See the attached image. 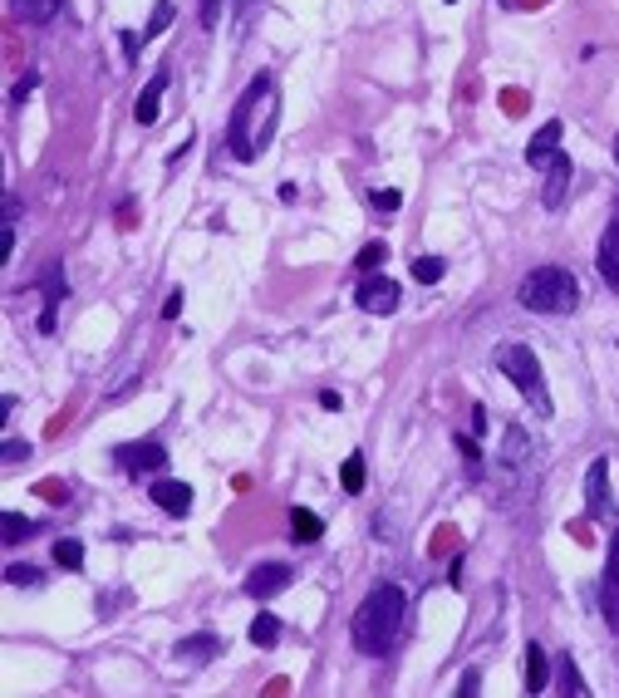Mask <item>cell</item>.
Listing matches in <instances>:
<instances>
[{
	"mask_svg": "<svg viewBox=\"0 0 619 698\" xmlns=\"http://www.w3.org/2000/svg\"><path fill=\"white\" fill-rule=\"evenodd\" d=\"M271 138H276V79L271 74H256L241 89V99L231 104L222 148L231 158H241V163H256Z\"/></svg>",
	"mask_w": 619,
	"mask_h": 698,
	"instance_id": "cell-1",
	"label": "cell"
},
{
	"mask_svg": "<svg viewBox=\"0 0 619 698\" xmlns=\"http://www.w3.org/2000/svg\"><path fill=\"white\" fill-rule=\"evenodd\" d=\"M403 590L398 585H374L369 595H364V605L354 610V625H349V635H354V649L359 654H389L403 635Z\"/></svg>",
	"mask_w": 619,
	"mask_h": 698,
	"instance_id": "cell-2",
	"label": "cell"
},
{
	"mask_svg": "<svg viewBox=\"0 0 619 698\" xmlns=\"http://www.w3.org/2000/svg\"><path fill=\"white\" fill-rule=\"evenodd\" d=\"M516 300L536 315H570L580 305V281L565 271V266H536L521 286H516Z\"/></svg>",
	"mask_w": 619,
	"mask_h": 698,
	"instance_id": "cell-3",
	"label": "cell"
},
{
	"mask_svg": "<svg viewBox=\"0 0 619 698\" xmlns=\"http://www.w3.org/2000/svg\"><path fill=\"white\" fill-rule=\"evenodd\" d=\"M492 354H497V369L507 374L511 384H516V394H521L526 404L536 408V413H551V394H546V374H541V359H536V354H531L526 345H516V340L497 345Z\"/></svg>",
	"mask_w": 619,
	"mask_h": 698,
	"instance_id": "cell-4",
	"label": "cell"
},
{
	"mask_svg": "<svg viewBox=\"0 0 619 698\" xmlns=\"http://www.w3.org/2000/svg\"><path fill=\"white\" fill-rule=\"evenodd\" d=\"M113 467L128 472V477H148V472H163V467H168V453H163V443H153V438L118 443V448H113Z\"/></svg>",
	"mask_w": 619,
	"mask_h": 698,
	"instance_id": "cell-5",
	"label": "cell"
},
{
	"mask_svg": "<svg viewBox=\"0 0 619 698\" xmlns=\"http://www.w3.org/2000/svg\"><path fill=\"white\" fill-rule=\"evenodd\" d=\"M403 291H398V281H389L384 271H369L364 281H359V291H354V305L364 310V315H394Z\"/></svg>",
	"mask_w": 619,
	"mask_h": 698,
	"instance_id": "cell-6",
	"label": "cell"
},
{
	"mask_svg": "<svg viewBox=\"0 0 619 698\" xmlns=\"http://www.w3.org/2000/svg\"><path fill=\"white\" fill-rule=\"evenodd\" d=\"M585 512L595 522H610L615 517V502H610V458H595L585 467Z\"/></svg>",
	"mask_w": 619,
	"mask_h": 698,
	"instance_id": "cell-7",
	"label": "cell"
},
{
	"mask_svg": "<svg viewBox=\"0 0 619 698\" xmlns=\"http://www.w3.org/2000/svg\"><path fill=\"white\" fill-rule=\"evenodd\" d=\"M502 472H511V477H531L536 472V448H531L526 428H507V438H502Z\"/></svg>",
	"mask_w": 619,
	"mask_h": 698,
	"instance_id": "cell-8",
	"label": "cell"
},
{
	"mask_svg": "<svg viewBox=\"0 0 619 698\" xmlns=\"http://www.w3.org/2000/svg\"><path fill=\"white\" fill-rule=\"evenodd\" d=\"M148 497H153L168 517H187V507H192V487L177 482V477H153V482H148Z\"/></svg>",
	"mask_w": 619,
	"mask_h": 698,
	"instance_id": "cell-9",
	"label": "cell"
},
{
	"mask_svg": "<svg viewBox=\"0 0 619 698\" xmlns=\"http://www.w3.org/2000/svg\"><path fill=\"white\" fill-rule=\"evenodd\" d=\"M285 585H290V566L285 561H266V566H256L246 576V595L251 600H271V595H281Z\"/></svg>",
	"mask_w": 619,
	"mask_h": 698,
	"instance_id": "cell-10",
	"label": "cell"
},
{
	"mask_svg": "<svg viewBox=\"0 0 619 698\" xmlns=\"http://www.w3.org/2000/svg\"><path fill=\"white\" fill-rule=\"evenodd\" d=\"M556 153H561V118H551V123L526 143V163H531L536 173H546V168L556 163Z\"/></svg>",
	"mask_w": 619,
	"mask_h": 698,
	"instance_id": "cell-11",
	"label": "cell"
},
{
	"mask_svg": "<svg viewBox=\"0 0 619 698\" xmlns=\"http://www.w3.org/2000/svg\"><path fill=\"white\" fill-rule=\"evenodd\" d=\"M565 192H570V158L556 153V163L546 168V182H541V207H546V212H561Z\"/></svg>",
	"mask_w": 619,
	"mask_h": 698,
	"instance_id": "cell-12",
	"label": "cell"
},
{
	"mask_svg": "<svg viewBox=\"0 0 619 698\" xmlns=\"http://www.w3.org/2000/svg\"><path fill=\"white\" fill-rule=\"evenodd\" d=\"M163 94H168V69H158V74L148 79V89L138 94V109H133V118H138L143 128H153V123L163 118Z\"/></svg>",
	"mask_w": 619,
	"mask_h": 698,
	"instance_id": "cell-13",
	"label": "cell"
},
{
	"mask_svg": "<svg viewBox=\"0 0 619 698\" xmlns=\"http://www.w3.org/2000/svg\"><path fill=\"white\" fill-rule=\"evenodd\" d=\"M40 291H45V310H40V330L50 335L59 320V305H64V291H69V281H64V271L59 266H50L45 271V281H40Z\"/></svg>",
	"mask_w": 619,
	"mask_h": 698,
	"instance_id": "cell-14",
	"label": "cell"
},
{
	"mask_svg": "<svg viewBox=\"0 0 619 698\" xmlns=\"http://www.w3.org/2000/svg\"><path fill=\"white\" fill-rule=\"evenodd\" d=\"M222 654V640L212 635V630H202V635H187V640L177 644V659L187 664V669H197V664H212Z\"/></svg>",
	"mask_w": 619,
	"mask_h": 698,
	"instance_id": "cell-15",
	"label": "cell"
},
{
	"mask_svg": "<svg viewBox=\"0 0 619 698\" xmlns=\"http://www.w3.org/2000/svg\"><path fill=\"white\" fill-rule=\"evenodd\" d=\"M551 679H556V664L546 659V649L531 640L526 644V694H541V689H551Z\"/></svg>",
	"mask_w": 619,
	"mask_h": 698,
	"instance_id": "cell-16",
	"label": "cell"
},
{
	"mask_svg": "<svg viewBox=\"0 0 619 698\" xmlns=\"http://www.w3.org/2000/svg\"><path fill=\"white\" fill-rule=\"evenodd\" d=\"M600 595H605V615L619 630V531L610 541V556H605V581H600Z\"/></svg>",
	"mask_w": 619,
	"mask_h": 698,
	"instance_id": "cell-17",
	"label": "cell"
},
{
	"mask_svg": "<svg viewBox=\"0 0 619 698\" xmlns=\"http://www.w3.org/2000/svg\"><path fill=\"white\" fill-rule=\"evenodd\" d=\"M40 531L35 517H25V512H0V546L10 551V546H20V541H30Z\"/></svg>",
	"mask_w": 619,
	"mask_h": 698,
	"instance_id": "cell-18",
	"label": "cell"
},
{
	"mask_svg": "<svg viewBox=\"0 0 619 698\" xmlns=\"http://www.w3.org/2000/svg\"><path fill=\"white\" fill-rule=\"evenodd\" d=\"M600 276H605L610 291H619V222L605 232V241H600Z\"/></svg>",
	"mask_w": 619,
	"mask_h": 698,
	"instance_id": "cell-19",
	"label": "cell"
},
{
	"mask_svg": "<svg viewBox=\"0 0 619 698\" xmlns=\"http://www.w3.org/2000/svg\"><path fill=\"white\" fill-rule=\"evenodd\" d=\"M59 10H64V0H15V15L30 25H50Z\"/></svg>",
	"mask_w": 619,
	"mask_h": 698,
	"instance_id": "cell-20",
	"label": "cell"
},
{
	"mask_svg": "<svg viewBox=\"0 0 619 698\" xmlns=\"http://www.w3.org/2000/svg\"><path fill=\"white\" fill-rule=\"evenodd\" d=\"M448 276V261L443 256H413V281L418 286H438Z\"/></svg>",
	"mask_w": 619,
	"mask_h": 698,
	"instance_id": "cell-21",
	"label": "cell"
},
{
	"mask_svg": "<svg viewBox=\"0 0 619 698\" xmlns=\"http://www.w3.org/2000/svg\"><path fill=\"white\" fill-rule=\"evenodd\" d=\"M556 689H561L565 698L585 694V679H580V669H575V659H570V654H561V659H556Z\"/></svg>",
	"mask_w": 619,
	"mask_h": 698,
	"instance_id": "cell-22",
	"label": "cell"
},
{
	"mask_svg": "<svg viewBox=\"0 0 619 698\" xmlns=\"http://www.w3.org/2000/svg\"><path fill=\"white\" fill-rule=\"evenodd\" d=\"M251 644H261V649L281 644V620H276V615H256V620H251Z\"/></svg>",
	"mask_w": 619,
	"mask_h": 698,
	"instance_id": "cell-23",
	"label": "cell"
},
{
	"mask_svg": "<svg viewBox=\"0 0 619 698\" xmlns=\"http://www.w3.org/2000/svg\"><path fill=\"white\" fill-rule=\"evenodd\" d=\"M339 482H344V492H349V497H354V492H364V453H349V458H344Z\"/></svg>",
	"mask_w": 619,
	"mask_h": 698,
	"instance_id": "cell-24",
	"label": "cell"
},
{
	"mask_svg": "<svg viewBox=\"0 0 619 698\" xmlns=\"http://www.w3.org/2000/svg\"><path fill=\"white\" fill-rule=\"evenodd\" d=\"M55 566H59V571H79V566H84V546H79L74 536L55 541Z\"/></svg>",
	"mask_w": 619,
	"mask_h": 698,
	"instance_id": "cell-25",
	"label": "cell"
},
{
	"mask_svg": "<svg viewBox=\"0 0 619 698\" xmlns=\"http://www.w3.org/2000/svg\"><path fill=\"white\" fill-rule=\"evenodd\" d=\"M290 531H295V541H315V536H320L325 526H320V517H315V512L295 507V512H290Z\"/></svg>",
	"mask_w": 619,
	"mask_h": 698,
	"instance_id": "cell-26",
	"label": "cell"
},
{
	"mask_svg": "<svg viewBox=\"0 0 619 698\" xmlns=\"http://www.w3.org/2000/svg\"><path fill=\"white\" fill-rule=\"evenodd\" d=\"M5 585H45V571L40 566H25V561H15V566H5Z\"/></svg>",
	"mask_w": 619,
	"mask_h": 698,
	"instance_id": "cell-27",
	"label": "cell"
},
{
	"mask_svg": "<svg viewBox=\"0 0 619 698\" xmlns=\"http://www.w3.org/2000/svg\"><path fill=\"white\" fill-rule=\"evenodd\" d=\"M369 207H374V212H398L403 197H398L394 187H374V192H369Z\"/></svg>",
	"mask_w": 619,
	"mask_h": 698,
	"instance_id": "cell-28",
	"label": "cell"
},
{
	"mask_svg": "<svg viewBox=\"0 0 619 698\" xmlns=\"http://www.w3.org/2000/svg\"><path fill=\"white\" fill-rule=\"evenodd\" d=\"M384 256H389V251H384V241H369V246L359 251V261H354V266H359V271H379V266H384Z\"/></svg>",
	"mask_w": 619,
	"mask_h": 698,
	"instance_id": "cell-29",
	"label": "cell"
},
{
	"mask_svg": "<svg viewBox=\"0 0 619 698\" xmlns=\"http://www.w3.org/2000/svg\"><path fill=\"white\" fill-rule=\"evenodd\" d=\"M168 25H172V0H158V10H153V20H148V40H158Z\"/></svg>",
	"mask_w": 619,
	"mask_h": 698,
	"instance_id": "cell-30",
	"label": "cell"
},
{
	"mask_svg": "<svg viewBox=\"0 0 619 698\" xmlns=\"http://www.w3.org/2000/svg\"><path fill=\"white\" fill-rule=\"evenodd\" d=\"M25 458H30V443H20V438H5V448H0V463L15 467V463H25Z\"/></svg>",
	"mask_w": 619,
	"mask_h": 698,
	"instance_id": "cell-31",
	"label": "cell"
},
{
	"mask_svg": "<svg viewBox=\"0 0 619 698\" xmlns=\"http://www.w3.org/2000/svg\"><path fill=\"white\" fill-rule=\"evenodd\" d=\"M256 5H261V0H236V35H241V30H251V15H256Z\"/></svg>",
	"mask_w": 619,
	"mask_h": 698,
	"instance_id": "cell-32",
	"label": "cell"
},
{
	"mask_svg": "<svg viewBox=\"0 0 619 698\" xmlns=\"http://www.w3.org/2000/svg\"><path fill=\"white\" fill-rule=\"evenodd\" d=\"M217 20H222V0H202V25L217 30Z\"/></svg>",
	"mask_w": 619,
	"mask_h": 698,
	"instance_id": "cell-33",
	"label": "cell"
},
{
	"mask_svg": "<svg viewBox=\"0 0 619 698\" xmlns=\"http://www.w3.org/2000/svg\"><path fill=\"white\" fill-rule=\"evenodd\" d=\"M477 689H482V674H477V669H467V674L457 679V694H477Z\"/></svg>",
	"mask_w": 619,
	"mask_h": 698,
	"instance_id": "cell-34",
	"label": "cell"
},
{
	"mask_svg": "<svg viewBox=\"0 0 619 698\" xmlns=\"http://www.w3.org/2000/svg\"><path fill=\"white\" fill-rule=\"evenodd\" d=\"M35 84H40V79H35V74H25V79H20V84H15V89H10V99H15V104H20V99H25V94H35Z\"/></svg>",
	"mask_w": 619,
	"mask_h": 698,
	"instance_id": "cell-35",
	"label": "cell"
},
{
	"mask_svg": "<svg viewBox=\"0 0 619 698\" xmlns=\"http://www.w3.org/2000/svg\"><path fill=\"white\" fill-rule=\"evenodd\" d=\"M457 453L477 463V438H472V433H457Z\"/></svg>",
	"mask_w": 619,
	"mask_h": 698,
	"instance_id": "cell-36",
	"label": "cell"
},
{
	"mask_svg": "<svg viewBox=\"0 0 619 698\" xmlns=\"http://www.w3.org/2000/svg\"><path fill=\"white\" fill-rule=\"evenodd\" d=\"M482 433H487V408L477 404L472 408V438H482Z\"/></svg>",
	"mask_w": 619,
	"mask_h": 698,
	"instance_id": "cell-37",
	"label": "cell"
},
{
	"mask_svg": "<svg viewBox=\"0 0 619 698\" xmlns=\"http://www.w3.org/2000/svg\"><path fill=\"white\" fill-rule=\"evenodd\" d=\"M118 40H123V55H128V59H138V35H133V30H123Z\"/></svg>",
	"mask_w": 619,
	"mask_h": 698,
	"instance_id": "cell-38",
	"label": "cell"
},
{
	"mask_svg": "<svg viewBox=\"0 0 619 698\" xmlns=\"http://www.w3.org/2000/svg\"><path fill=\"white\" fill-rule=\"evenodd\" d=\"M615 158H619V143H615Z\"/></svg>",
	"mask_w": 619,
	"mask_h": 698,
	"instance_id": "cell-39",
	"label": "cell"
},
{
	"mask_svg": "<svg viewBox=\"0 0 619 698\" xmlns=\"http://www.w3.org/2000/svg\"><path fill=\"white\" fill-rule=\"evenodd\" d=\"M615 222H619V217H615Z\"/></svg>",
	"mask_w": 619,
	"mask_h": 698,
	"instance_id": "cell-40",
	"label": "cell"
}]
</instances>
